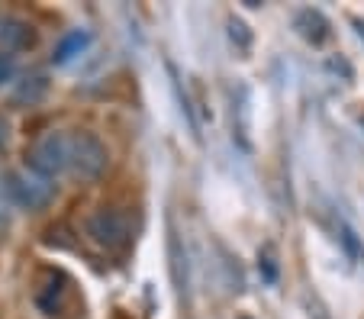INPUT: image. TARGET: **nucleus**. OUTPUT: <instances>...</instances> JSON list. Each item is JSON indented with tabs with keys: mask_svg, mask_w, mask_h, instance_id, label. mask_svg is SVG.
Segmentation results:
<instances>
[{
	"mask_svg": "<svg viewBox=\"0 0 364 319\" xmlns=\"http://www.w3.org/2000/svg\"><path fill=\"white\" fill-rule=\"evenodd\" d=\"M229 36H232V42H239V49H248V45H252V33H248V26L242 20L229 23Z\"/></svg>",
	"mask_w": 364,
	"mask_h": 319,
	"instance_id": "nucleus-12",
	"label": "nucleus"
},
{
	"mask_svg": "<svg viewBox=\"0 0 364 319\" xmlns=\"http://www.w3.org/2000/svg\"><path fill=\"white\" fill-rule=\"evenodd\" d=\"M338 239H342V245L348 249V255L355 258V261H364V245L358 242V232L351 229L348 222H342V226H338Z\"/></svg>",
	"mask_w": 364,
	"mask_h": 319,
	"instance_id": "nucleus-10",
	"label": "nucleus"
},
{
	"mask_svg": "<svg viewBox=\"0 0 364 319\" xmlns=\"http://www.w3.org/2000/svg\"><path fill=\"white\" fill-rule=\"evenodd\" d=\"M14 75H16L14 55H10V52H0V87H4L7 81H14Z\"/></svg>",
	"mask_w": 364,
	"mask_h": 319,
	"instance_id": "nucleus-13",
	"label": "nucleus"
},
{
	"mask_svg": "<svg viewBox=\"0 0 364 319\" xmlns=\"http://www.w3.org/2000/svg\"><path fill=\"white\" fill-rule=\"evenodd\" d=\"M0 184H4V194L10 197V203H16L23 210H42L55 197L48 178H42L36 171H10V174H4Z\"/></svg>",
	"mask_w": 364,
	"mask_h": 319,
	"instance_id": "nucleus-1",
	"label": "nucleus"
},
{
	"mask_svg": "<svg viewBox=\"0 0 364 319\" xmlns=\"http://www.w3.org/2000/svg\"><path fill=\"white\" fill-rule=\"evenodd\" d=\"M242 319H248V316H242Z\"/></svg>",
	"mask_w": 364,
	"mask_h": 319,
	"instance_id": "nucleus-16",
	"label": "nucleus"
},
{
	"mask_svg": "<svg viewBox=\"0 0 364 319\" xmlns=\"http://www.w3.org/2000/svg\"><path fill=\"white\" fill-rule=\"evenodd\" d=\"M87 236L107 252L126 249L132 239L129 216L119 213V210H97V213L87 220Z\"/></svg>",
	"mask_w": 364,
	"mask_h": 319,
	"instance_id": "nucleus-2",
	"label": "nucleus"
},
{
	"mask_svg": "<svg viewBox=\"0 0 364 319\" xmlns=\"http://www.w3.org/2000/svg\"><path fill=\"white\" fill-rule=\"evenodd\" d=\"M7 142H10V123L4 117H0V155H4V148H7Z\"/></svg>",
	"mask_w": 364,
	"mask_h": 319,
	"instance_id": "nucleus-14",
	"label": "nucleus"
},
{
	"mask_svg": "<svg viewBox=\"0 0 364 319\" xmlns=\"http://www.w3.org/2000/svg\"><path fill=\"white\" fill-rule=\"evenodd\" d=\"M87 42H90V36L81 33V29L68 33L62 42H58V49H55V65H65V62H71L75 55H81V52L87 49Z\"/></svg>",
	"mask_w": 364,
	"mask_h": 319,
	"instance_id": "nucleus-9",
	"label": "nucleus"
},
{
	"mask_svg": "<svg viewBox=\"0 0 364 319\" xmlns=\"http://www.w3.org/2000/svg\"><path fill=\"white\" fill-rule=\"evenodd\" d=\"M258 268H262L264 281H268V284H274V281H277V264H274V252H271V245L262 252V255H258Z\"/></svg>",
	"mask_w": 364,
	"mask_h": 319,
	"instance_id": "nucleus-11",
	"label": "nucleus"
},
{
	"mask_svg": "<svg viewBox=\"0 0 364 319\" xmlns=\"http://www.w3.org/2000/svg\"><path fill=\"white\" fill-rule=\"evenodd\" d=\"M46 90H48V81H46V75H26L20 81V87H16V94H14V104H39L42 97H46Z\"/></svg>",
	"mask_w": 364,
	"mask_h": 319,
	"instance_id": "nucleus-8",
	"label": "nucleus"
},
{
	"mask_svg": "<svg viewBox=\"0 0 364 319\" xmlns=\"http://www.w3.org/2000/svg\"><path fill=\"white\" fill-rule=\"evenodd\" d=\"M0 42L7 49H29V45H36V33L23 20H4L0 23Z\"/></svg>",
	"mask_w": 364,
	"mask_h": 319,
	"instance_id": "nucleus-7",
	"label": "nucleus"
},
{
	"mask_svg": "<svg viewBox=\"0 0 364 319\" xmlns=\"http://www.w3.org/2000/svg\"><path fill=\"white\" fill-rule=\"evenodd\" d=\"M107 165H110L107 146L97 139L94 132H77L75 139H71V168H75V174L94 180L107 171Z\"/></svg>",
	"mask_w": 364,
	"mask_h": 319,
	"instance_id": "nucleus-3",
	"label": "nucleus"
},
{
	"mask_svg": "<svg viewBox=\"0 0 364 319\" xmlns=\"http://www.w3.org/2000/svg\"><path fill=\"white\" fill-rule=\"evenodd\" d=\"M296 33L309 42V45H323L329 39V20L319 10H300L296 13Z\"/></svg>",
	"mask_w": 364,
	"mask_h": 319,
	"instance_id": "nucleus-5",
	"label": "nucleus"
},
{
	"mask_svg": "<svg viewBox=\"0 0 364 319\" xmlns=\"http://www.w3.org/2000/svg\"><path fill=\"white\" fill-rule=\"evenodd\" d=\"M65 165H71V139H65L62 132H48L29 152V168L42 178H52L58 174Z\"/></svg>",
	"mask_w": 364,
	"mask_h": 319,
	"instance_id": "nucleus-4",
	"label": "nucleus"
},
{
	"mask_svg": "<svg viewBox=\"0 0 364 319\" xmlns=\"http://www.w3.org/2000/svg\"><path fill=\"white\" fill-rule=\"evenodd\" d=\"M7 229V213H4V210H0V232Z\"/></svg>",
	"mask_w": 364,
	"mask_h": 319,
	"instance_id": "nucleus-15",
	"label": "nucleus"
},
{
	"mask_svg": "<svg viewBox=\"0 0 364 319\" xmlns=\"http://www.w3.org/2000/svg\"><path fill=\"white\" fill-rule=\"evenodd\" d=\"M168 258H171V281H174V287H178V293L184 297L187 287H191V278H187V252L174 229L168 232Z\"/></svg>",
	"mask_w": 364,
	"mask_h": 319,
	"instance_id": "nucleus-6",
	"label": "nucleus"
}]
</instances>
